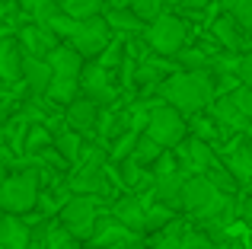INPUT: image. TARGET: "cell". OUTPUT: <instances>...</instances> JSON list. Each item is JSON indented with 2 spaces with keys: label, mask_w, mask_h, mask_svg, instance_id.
Instances as JSON below:
<instances>
[{
  "label": "cell",
  "mask_w": 252,
  "mask_h": 249,
  "mask_svg": "<svg viewBox=\"0 0 252 249\" xmlns=\"http://www.w3.org/2000/svg\"><path fill=\"white\" fill-rule=\"evenodd\" d=\"M160 102L172 106L179 115H201L214 102V77L208 70H179V74L163 77V83L157 87Z\"/></svg>",
  "instance_id": "obj_1"
},
{
  "label": "cell",
  "mask_w": 252,
  "mask_h": 249,
  "mask_svg": "<svg viewBox=\"0 0 252 249\" xmlns=\"http://www.w3.org/2000/svg\"><path fill=\"white\" fill-rule=\"evenodd\" d=\"M42 186H38V169H19L10 173L0 186V211L13 214V218H23V214L35 211Z\"/></svg>",
  "instance_id": "obj_2"
},
{
  "label": "cell",
  "mask_w": 252,
  "mask_h": 249,
  "mask_svg": "<svg viewBox=\"0 0 252 249\" xmlns=\"http://www.w3.org/2000/svg\"><path fill=\"white\" fill-rule=\"evenodd\" d=\"M144 134L150 137V141L157 144V147L163 150H176L179 144L189 137V119L185 115H179L172 106L157 99L154 109H150V119H147V128H144Z\"/></svg>",
  "instance_id": "obj_3"
},
{
  "label": "cell",
  "mask_w": 252,
  "mask_h": 249,
  "mask_svg": "<svg viewBox=\"0 0 252 249\" xmlns=\"http://www.w3.org/2000/svg\"><path fill=\"white\" fill-rule=\"evenodd\" d=\"M150 176H154V195H157V205L169 208V211H176V208H182V186H185V169L179 166L176 154L166 150V154L160 156V160L150 166Z\"/></svg>",
  "instance_id": "obj_4"
},
{
  "label": "cell",
  "mask_w": 252,
  "mask_h": 249,
  "mask_svg": "<svg viewBox=\"0 0 252 249\" xmlns=\"http://www.w3.org/2000/svg\"><path fill=\"white\" fill-rule=\"evenodd\" d=\"M185 38H189V26H185L182 16H176V13H160V16L144 29V42L160 58H176L179 51L185 48Z\"/></svg>",
  "instance_id": "obj_5"
},
{
  "label": "cell",
  "mask_w": 252,
  "mask_h": 249,
  "mask_svg": "<svg viewBox=\"0 0 252 249\" xmlns=\"http://www.w3.org/2000/svg\"><path fill=\"white\" fill-rule=\"evenodd\" d=\"M99 220V201L96 195H70L58 211V224L74 240H90Z\"/></svg>",
  "instance_id": "obj_6"
},
{
  "label": "cell",
  "mask_w": 252,
  "mask_h": 249,
  "mask_svg": "<svg viewBox=\"0 0 252 249\" xmlns=\"http://www.w3.org/2000/svg\"><path fill=\"white\" fill-rule=\"evenodd\" d=\"M112 42H115V35H112L105 16H93V19H83V23L77 26L74 38H70L67 45L83 58V61H96V58L102 55Z\"/></svg>",
  "instance_id": "obj_7"
},
{
  "label": "cell",
  "mask_w": 252,
  "mask_h": 249,
  "mask_svg": "<svg viewBox=\"0 0 252 249\" xmlns=\"http://www.w3.org/2000/svg\"><path fill=\"white\" fill-rule=\"evenodd\" d=\"M80 96L90 99V102H96L99 109L109 106V102L118 96V90L112 87V74L105 67H99L96 61H86V67L80 74Z\"/></svg>",
  "instance_id": "obj_8"
},
{
  "label": "cell",
  "mask_w": 252,
  "mask_h": 249,
  "mask_svg": "<svg viewBox=\"0 0 252 249\" xmlns=\"http://www.w3.org/2000/svg\"><path fill=\"white\" fill-rule=\"evenodd\" d=\"M176 160H179V166L185 169V176H204L211 166H217L211 144L198 141V137H191V134L176 147Z\"/></svg>",
  "instance_id": "obj_9"
},
{
  "label": "cell",
  "mask_w": 252,
  "mask_h": 249,
  "mask_svg": "<svg viewBox=\"0 0 252 249\" xmlns=\"http://www.w3.org/2000/svg\"><path fill=\"white\" fill-rule=\"evenodd\" d=\"M13 38L19 42V48H23L26 58H45L51 48H58V45H61L55 32H51L48 26H42V23H26V26H19Z\"/></svg>",
  "instance_id": "obj_10"
},
{
  "label": "cell",
  "mask_w": 252,
  "mask_h": 249,
  "mask_svg": "<svg viewBox=\"0 0 252 249\" xmlns=\"http://www.w3.org/2000/svg\"><path fill=\"white\" fill-rule=\"evenodd\" d=\"M154 249H214V243H211L204 233H198V230H182V227L172 220L166 230H163V237L154 243Z\"/></svg>",
  "instance_id": "obj_11"
},
{
  "label": "cell",
  "mask_w": 252,
  "mask_h": 249,
  "mask_svg": "<svg viewBox=\"0 0 252 249\" xmlns=\"http://www.w3.org/2000/svg\"><path fill=\"white\" fill-rule=\"evenodd\" d=\"M112 220L122 224L128 233H144V220H147V208L137 195H125V198L115 201L112 208Z\"/></svg>",
  "instance_id": "obj_12"
},
{
  "label": "cell",
  "mask_w": 252,
  "mask_h": 249,
  "mask_svg": "<svg viewBox=\"0 0 252 249\" xmlns=\"http://www.w3.org/2000/svg\"><path fill=\"white\" fill-rule=\"evenodd\" d=\"M45 61H48V67H51L55 77H74V80H80V74L86 67V61L70 48L67 42H61L58 48H51L48 55H45Z\"/></svg>",
  "instance_id": "obj_13"
},
{
  "label": "cell",
  "mask_w": 252,
  "mask_h": 249,
  "mask_svg": "<svg viewBox=\"0 0 252 249\" xmlns=\"http://www.w3.org/2000/svg\"><path fill=\"white\" fill-rule=\"evenodd\" d=\"M23 48L13 35H0V80L16 83L23 80Z\"/></svg>",
  "instance_id": "obj_14"
},
{
  "label": "cell",
  "mask_w": 252,
  "mask_h": 249,
  "mask_svg": "<svg viewBox=\"0 0 252 249\" xmlns=\"http://www.w3.org/2000/svg\"><path fill=\"white\" fill-rule=\"evenodd\" d=\"M99 112L102 109L96 106V102H90V99H74L67 109H64V122H67V128L70 131H77V134H86V131H93L99 124Z\"/></svg>",
  "instance_id": "obj_15"
},
{
  "label": "cell",
  "mask_w": 252,
  "mask_h": 249,
  "mask_svg": "<svg viewBox=\"0 0 252 249\" xmlns=\"http://www.w3.org/2000/svg\"><path fill=\"white\" fill-rule=\"evenodd\" d=\"M211 35H214L217 45H223L227 51H236V55L246 51V32L240 29V23H236L230 13H223V16H217L214 23H211Z\"/></svg>",
  "instance_id": "obj_16"
},
{
  "label": "cell",
  "mask_w": 252,
  "mask_h": 249,
  "mask_svg": "<svg viewBox=\"0 0 252 249\" xmlns=\"http://www.w3.org/2000/svg\"><path fill=\"white\" fill-rule=\"evenodd\" d=\"M32 246V227L23 218L0 214V249H29Z\"/></svg>",
  "instance_id": "obj_17"
},
{
  "label": "cell",
  "mask_w": 252,
  "mask_h": 249,
  "mask_svg": "<svg viewBox=\"0 0 252 249\" xmlns=\"http://www.w3.org/2000/svg\"><path fill=\"white\" fill-rule=\"evenodd\" d=\"M93 249H128L134 243L128 230L115 220H96V230H93Z\"/></svg>",
  "instance_id": "obj_18"
},
{
  "label": "cell",
  "mask_w": 252,
  "mask_h": 249,
  "mask_svg": "<svg viewBox=\"0 0 252 249\" xmlns=\"http://www.w3.org/2000/svg\"><path fill=\"white\" fill-rule=\"evenodd\" d=\"M51 80H55V74H51L45 58H23V83L29 87L32 96H45Z\"/></svg>",
  "instance_id": "obj_19"
},
{
  "label": "cell",
  "mask_w": 252,
  "mask_h": 249,
  "mask_svg": "<svg viewBox=\"0 0 252 249\" xmlns=\"http://www.w3.org/2000/svg\"><path fill=\"white\" fill-rule=\"evenodd\" d=\"M223 169H227L236 182L252 186V141H249V137H246V141H240L227 154V166H223Z\"/></svg>",
  "instance_id": "obj_20"
},
{
  "label": "cell",
  "mask_w": 252,
  "mask_h": 249,
  "mask_svg": "<svg viewBox=\"0 0 252 249\" xmlns=\"http://www.w3.org/2000/svg\"><path fill=\"white\" fill-rule=\"evenodd\" d=\"M211 119H214L220 128H236V131H246L249 122L240 115V109H236L233 96H214V102H211Z\"/></svg>",
  "instance_id": "obj_21"
},
{
  "label": "cell",
  "mask_w": 252,
  "mask_h": 249,
  "mask_svg": "<svg viewBox=\"0 0 252 249\" xmlns=\"http://www.w3.org/2000/svg\"><path fill=\"white\" fill-rule=\"evenodd\" d=\"M102 16H105V23H109L112 35H144V29H147V26H144L141 19H137L134 13L128 10V6H115V10H105Z\"/></svg>",
  "instance_id": "obj_22"
},
{
  "label": "cell",
  "mask_w": 252,
  "mask_h": 249,
  "mask_svg": "<svg viewBox=\"0 0 252 249\" xmlns=\"http://www.w3.org/2000/svg\"><path fill=\"white\" fill-rule=\"evenodd\" d=\"M51 147L58 150V156L67 163H80V154H83V134H77V131L70 128H61L51 134Z\"/></svg>",
  "instance_id": "obj_23"
},
{
  "label": "cell",
  "mask_w": 252,
  "mask_h": 249,
  "mask_svg": "<svg viewBox=\"0 0 252 249\" xmlns=\"http://www.w3.org/2000/svg\"><path fill=\"white\" fill-rule=\"evenodd\" d=\"M58 10L64 13V16L77 19V23H83V19H93V16H102L105 10V0H55Z\"/></svg>",
  "instance_id": "obj_24"
},
{
  "label": "cell",
  "mask_w": 252,
  "mask_h": 249,
  "mask_svg": "<svg viewBox=\"0 0 252 249\" xmlns=\"http://www.w3.org/2000/svg\"><path fill=\"white\" fill-rule=\"evenodd\" d=\"M45 96H48L51 102H58V106L67 109L74 99H80V80H74V77H55L51 87L45 90Z\"/></svg>",
  "instance_id": "obj_25"
},
{
  "label": "cell",
  "mask_w": 252,
  "mask_h": 249,
  "mask_svg": "<svg viewBox=\"0 0 252 249\" xmlns=\"http://www.w3.org/2000/svg\"><path fill=\"white\" fill-rule=\"evenodd\" d=\"M163 154H166V150L157 147V144L150 141L147 134H141V137H137V144H134V150H131V160H134L141 169H150V166H154V163L160 160Z\"/></svg>",
  "instance_id": "obj_26"
},
{
  "label": "cell",
  "mask_w": 252,
  "mask_h": 249,
  "mask_svg": "<svg viewBox=\"0 0 252 249\" xmlns=\"http://www.w3.org/2000/svg\"><path fill=\"white\" fill-rule=\"evenodd\" d=\"M45 147H51V131L42 122H32L23 137V154H42Z\"/></svg>",
  "instance_id": "obj_27"
},
{
  "label": "cell",
  "mask_w": 252,
  "mask_h": 249,
  "mask_svg": "<svg viewBox=\"0 0 252 249\" xmlns=\"http://www.w3.org/2000/svg\"><path fill=\"white\" fill-rule=\"evenodd\" d=\"M191 137H198V141L211 144V141H217V137H220V124L211 119L208 112L191 115Z\"/></svg>",
  "instance_id": "obj_28"
},
{
  "label": "cell",
  "mask_w": 252,
  "mask_h": 249,
  "mask_svg": "<svg viewBox=\"0 0 252 249\" xmlns=\"http://www.w3.org/2000/svg\"><path fill=\"white\" fill-rule=\"evenodd\" d=\"M223 6H227L223 13H230L240 23V29L252 35V0H223Z\"/></svg>",
  "instance_id": "obj_29"
},
{
  "label": "cell",
  "mask_w": 252,
  "mask_h": 249,
  "mask_svg": "<svg viewBox=\"0 0 252 249\" xmlns=\"http://www.w3.org/2000/svg\"><path fill=\"white\" fill-rule=\"evenodd\" d=\"M128 10L134 13V16L141 19L144 26H150L157 16H160V13H166V10H163V0H131Z\"/></svg>",
  "instance_id": "obj_30"
},
{
  "label": "cell",
  "mask_w": 252,
  "mask_h": 249,
  "mask_svg": "<svg viewBox=\"0 0 252 249\" xmlns=\"http://www.w3.org/2000/svg\"><path fill=\"white\" fill-rule=\"evenodd\" d=\"M45 249H80V240H74L61 224H55L45 233Z\"/></svg>",
  "instance_id": "obj_31"
},
{
  "label": "cell",
  "mask_w": 252,
  "mask_h": 249,
  "mask_svg": "<svg viewBox=\"0 0 252 249\" xmlns=\"http://www.w3.org/2000/svg\"><path fill=\"white\" fill-rule=\"evenodd\" d=\"M172 224V211L169 208H163V205H154V208H147V220H144V230H166V227Z\"/></svg>",
  "instance_id": "obj_32"
},
{
  "label": "cell",
  "mask_w": 252,
  "mask_h": 249,
  "mask_svg": "<svg viewBox=\"0 0 252 249\" xmlns=\"http://www.w3.org/2000/svg\"><path fill=\"white\" fill-rule=\"evenodd\" d=\"M137 137L141 134H134V131H125V134H118L115 137V144H112V150H109V156L112 160H128L131 156V150H134V144H137Z\"/></svg>",
  "instance_id": "obj_33"
},
{
  "label": "cell",
  "mask_w": 252,
  "mask_h": 249,
  "mask_svg": "<svg viewBox=\"0 0 252 249\" xmlns=\"http://www.w3.org/2000/svg\"><path fill=\"white\" fill-rule=\"evenodd\" d=\"M230 96H233V102H236V109H240V115L252 124V90H249V87H236Z\"/></svg>",
  "instance_id": "obj_34"
},
{
  "label": "cell",
  "mask_w": 252,
  "mask_h": 249,
  "mask_svg": "<svg viewBox=\"0 0 252 249\" xmlns=\"http://www.w3.org/2000/svg\"><path fill=\"white\" fill-rule=\"evenodd\" d=\"M236 80L243 83V87L252 90V51H243V55H236Z\"/></svg>",
  "instance_id": "obj_35"
},
{
  "label": "cell",
  "mask_w": 252,
  "mask_h": 249,
  "mask_svg": "<svg viewBox=\"0 0 252 249\" xmlns=\"http://www.w3.org/2000/svg\"><path fill=\"white\" fill-rule=\"evenodd\" d=\"M96 64H99V67H105V70H112L115 64H122V42H112L109 48L96 58Z\"/></svg>",
  "instance_id": "obj_36"
},
{
  "label": "cell",
  "mask_w": 252,
  "mask_h": 249,
  "mask_svg": "<svg viewBox=\"0 0 252 249\" xmlns=\"http://www.w3.org/2000/svg\"><path fill=\"white\" fill-rule=\"evenodd\" d=\"M236 218H240V220H246V224H252V195L240 198V205H236Z\"/></svg>",
  "instance_id": "obj_37"
},
{
  "label": "cell",
  "mask_w": 252,
  "mask_h": 249,
  "mask_svg": "<svg viewBox=\"0 0 252 249\" xmlns=\"http://www.w3.org/2000/svg\"><path fill=\"white\" fill-rule=\"evenodd\" d=\"M211 0H182V10H191V13H201Z\"/></svg>",
  "instance_id": "obj_38"
},
{
  "label": "cell",
  "mask_w": 252,
  "mask_h": 249,
  "mask_svg": "<svg viewBox=\"0 0 252 249\" xmlns=\"http://www.w3.org/2000/svg\"><path fill=\"white\" fill-rule=\"evenodd\" d=\"M179 6H182V0H163V10H166V13L179 10Z\"/></svg>",
  "instance_id": "obj_39"
},
{
  "label": "cell",
  "mask_w": 252,
  "mask_h": 249,
  "mask_svg": "<svg viewBox=\"0 0 252 249\" xmlns=\"http://www.w3.org/2000/svg\"><path fill=\"white\" fill-rule=\"evenodd\" d=\"M6 176H10V173H6V166L0 163V186H3V179H6Z\"/></svg>",
  "instance_id": "obj_40"
},
{
  "label": "cell",
  "mask_w": 252,
  "mask_h": 249,
  "mask_svg": "<svg viewBox=\"0 0 252 249\" xmlns=\"http://www.w3.org/2000/svg\"><path fill=\"white\" fill-rule=\"evenodd\" d=\"M3 144H6V137H3V124H0V150H3Z\"/></svg>",
  "instance_id": "obj_41"
},
{
  "label": "cell",
  "mask_w": 252,
  "mask_h": 249,
  "mask_svg": "<svg viewBox=\"0 0 252 249\" xmlns=\"http://www.w3.org/2000/svg\"><path fill=\"white\" fill-rule=\"evenodd\" d=\"M86 249H93V246H86Z\"/></svg>",
  "instance_id": "obj_42"
},
{
  "label": "cell",
  "mask_w": 252,
  "mask_h": 249,
  "mask_svg": "<svg viewBox=\"0 0 252 249\" xmlns=\"http://www.w3.org/2000/svg\"><path fill=\"white\" fill-rule=\"evenodd\" d=\"M0 3H3V0H0Z\"/></svg>",
  "instance_id": "obj_43"
}]
</instances>
